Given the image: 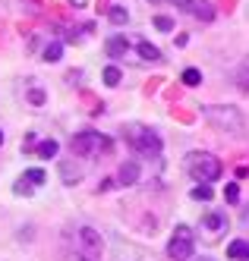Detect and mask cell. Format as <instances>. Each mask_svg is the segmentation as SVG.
<instances>
[{"label":"cell","mask_w":249,"mask_h":261,"mask_svg":"<svg viewBox=\"0 0 249 261\" xmlns=\"http://www.w3.org/2000/svg\"><path fill=\"white\" fill-rule=\"evenodd\" d=\"M70 4H73V7H85V4H88V0H70Z\"/></svg>","instance_id":"obj_27"},{"label":"cell","mask_w":249,"mask_h":261,"mask_svg":"<svg viewBox=\"0 0 249 261\" xmlns=\"http://www.w3.org/2000/svg\"><path fill=\"white\" fill-rule=\"evenodd\" d=\"M22 176H26V179H29L32 186H44V179H48V173H44V170H38V167H32V170H26Z\"/></svg>","instance_id":"obj_20"},{"label":"cell","mask_w":249,"mask_h":261,"mask_svg":"<svg viewBox=\"0 0 249 261\" xmlns=\"http://www.w3.org/2000/svg\"><path fill=\"white\" fill-rule=\"evenodd\" d=\"M227 258H234V261H249V242H246V239H234L231 246H227Z\"/></svg>","instance_id":"obj_11"},{"label":"cell","mask_w":249,"mask_h":261,"mask_svg":"<svg viewBox=\"0 0 249 261\" xmlns=\"http://www.w3.org/2000/svg\"><path fill=\"white\" fill-rule=\"evenodd\" d=\"M202 117L215 129H221V133H231V136L243 133V114L234 104H208V107H202Z\"/></svg>","instance_id":"obj_1"},{"label":"cell","mask_w":249,"mask_h":261,"mask_svg":"<svg viewBox=\"0 0 249 261\" xmlns=\"http://www.w3.org/2000/svg\"><path fill=\"white\" fill-rule=\"evenodd\" d=\"M174 4H180L189 16H196L199 22H212L215 19V7L208 4V0H174Z\"/></svg>","instance_id":"obj_7"},{"label":"cell","mask_w":249,"mask_h":261,"mask_svg":"<svg viewBox=\"0 0 249 261\" xmlns=\"http://www.w3.org/2000/svg\"><path fill=\"white\" fill-rule=\"evenodd\" d=\"M107 16H110V22H114V25H126V22H129L126 7H110V13H107Z\"/></svg>","instance_id":"obj_18"},{"label":"cell","mask_w":249,"mask_h":261,"mask_svg":"<svg viewBox=\"0 0 249 261\" xmlns=\"http://www.w3.org/2000/svg\"><path fill=\"white\" fill-rule=\"evenodd\" d=\"M0 145H4V133H0Z\"/></svg>","instance_id":"obj_29"},{"label":"cell","mask_w":249,"mask_h":261,"mask_svg":"<svg viewBox=\"0 0 249 261\" xmlns=\"http://www.w3.org/2000/svg\"><path fill=\"white\" fill-rule=\"evenodd\" d=\"M79 261H92V258H79Z\"/></svg>","instance_id":"obj_31"},{"label":"cell","mask_w":249,"mask_h":261,"mask_svg":"<svg viewBox=\"0 0 249 261\" xmlns=\"http://www.w3.org/2000/svg\"><path fill=\"white\" fill-rule=\"evenodd\" d=\"M193 252H196V236L189 227L180 223L174 230V236H170V242H167V255H170V261H186Z\"/></svg>","instance_id":"obj_5"},{"label":"cell","mask_w":249,"mask_h":261,"mask_svg":"<svg viewBox=\"0 0 249 261\" xmlns=\"http://www.w3.org/2000/svg\"><path fill=\"white\" fill-rule=\"evenodd\" d=\"M180 79H183V85H199V82H202V72H199L196 66H186Z\"/></svg>","instance_id":"obj_19"},{"label":"cell","mask_w":249,"mask_h":261,"mask_svg":"<svg viewBox=\"0 0 249 261\" xmlns=\"http://www.w3.org/2000/svg\"><path fill=\"white\" fill-rule=\"evenodd\" d=\"M79 242H82L85 258H92V261L101 258V252H104V239H101V233L95 230V227H79Z\"/></svg>","instance_id":"obj_6"},{"label":"cell","mask_w":249,"mask_h":261,"mask_svg":"<svg viewBox=\"0 0 249 261\" xmlns=\"http://www.w3.org/2000/svg\"><path fill=\"white\" fill-rule=\"evenodd\" d=\"M224 198H227V201H237V198H240V186H237V182H231V186L224 189Z\"/></svg>","instance_id":"obj_24"},{"label":"cell","mask_w":249,"mask_h":261,"mask_svg":"<svg viewBox=\"0 0 249 261\" xmlns=\"http://www.w3.org/2000/svg\"><path fill=\"white\" fill-rule=\"evenodd\" d=\"M57 151H60V145H57L54 139H48V142H41V145H38V158H44V161H51V158H57Z\"/></svg>","instance_id":"obj_14"},{"label":"cell","mask_w":249,"mask_h":261,"mask_svg":"<svg viewBox=\"0 0 249 261\" xmlns=\"http://www.w3.org/2000/svg\"><path fill=\"white\" fill-rule=\"evenodd\" d=\"M126 139L132 142V148L136 151H142L145 158H161V136L155 133L151 126H139V123H132V126H126Z\"/></svg>","instance_id":"obj_4"},{"label":"cell","mask_w":249,"mask_h":261,"mask_svg":"<svg viewBox=\"0 0 249 261\" xmlns=\"http://www.w3.org/2000/svg\"><path fill=\"white\" fill-rule=\"evenodd\" d=\"M41 57H44V63H57V60L63 57V44H60V41H54V44H48V47H44V54H41Z\"/></svg>","instance_id":"obj_15"},{"label":"cell","mask_w":249,"mask_h":261,"mask_svg":"<svg viewBox=\"0 0 249 261\" xmlns=\"http://www.w3.org/2000/svg\"><path fill=\"white\" fill-rule=\"evenodd\" d=\"M202 227H205L208 236H218V233L227 227V217H224L221 211H212V214H205V217H202Z\"/></svg>","instance_id":"obj_9"},{"label":"cell","mask_w":249,"mask_h":261,"mask_svg":"<svg viewBox=\"0 0 249 261\" xmlns=\"http://www.w3.org/2000/svg\"><path fill=\"white\" fill-rule=\"evenodd\" d=\"M199 261H212V258H199Z\"/></svg>","instance_id":"obj_30"},{"label":"cell","mask_w":249,"mask_h":261,"mask_svg":"<svg viewBox=\"0 0 249 261\" xmlns=\"http://www.w3.org/2000/svg\"><path fill=\"white\" fill-rule=\"evenodd\" d=\"M26 101H29L32 107H41V104H44L48 98H44V91H41V88H29V95H26Z\"/></svg>","instance_id":"obj_21"},{"label":"cell","mask_w":249,"mask_h":261,"mask_svg":"<svg viewBox=\"0 0 249 261\" xmlns=\"http://www.w3.org/2000/svg\"><path fill=\"white\" fill-rule=\"evenodd\" d=\"M189 198H193V201H212V186H208V182H199L196 189L189 192Z\"/></svg>","instance_id":"obj_16"},{"label":"cell","mask_w":249,"mask_h":261,"mask_svg":"<svg viewBox=\"0 0 249 261\" xmlns=\"http://www.w3.org/2000/svg\"><path fill=\"white\" fill-rule=\"evenodd\" d=\"M117 182H120V186H136V182H139V164H136V161H123V164H120Z\"/></svg>","instance_id":"obj_10"},{"label":"cell","mask_w":249,"mask_h":261,"mask_svg":"<svg viewBox=\"0 0 249 261\" xmlns=\"http://www.w3.org/2000/svg\"><path fill=\"white\" fill-rule=\"evenodd\" d=\"M32 189H35V186H32L29 179H19V182L13 186V192H16V195H32Z\"/></svg>","instance_id":"obj_22"},{"label":"cell","mask_w":249,"mask_h":261,"mask_svg":"<svg viewBox=\"0 0 249 261\" xmlns=\"http://www.w3.org/2000/svg\"><path fill=\"white\" fill-rule=\"evenodd\" d=\"M186 173L196 182H215L221 176V161L208 151H189L186 154Z\"/></svg>","instance_id":"obj_3"},{"label":"cell","mask_w":249,"mask_h":261,"mask_svg":"<svg viewBox=\"0 0 249 261\" xmlns=\"http://www.w3.org/2000/svg\"><path fill=\"white\" fill-rule=\"evenodd\" d=\"M148 4H174V0H148Z\"/></svg>","instance_id":"obj_28"},{"label":"cell","mask_w":249,"mask_h":261,"mask_svg":"<svg viewBox=\"0 0 249 261\" xmlns=\"http://www.w3.org/2000/svg\"><path fill=\"white\" fill-rule=\"evenodd\" d=\"M60 179H63L66 186H76V182L82 179L79 167H73V161H60Z\"/></svg>","instance_id":"obj_12"},{"label":"cell","mask_w":249,"mask_h":261,"mask_svg":"<svg viewBox=\"0 0 249 261\" xmlns=\"http://www.w3.org/2000/svg\"><path fill=\"white\" fill-rule=\"evenodd\" d=\"M155 29L158 32H170V29H174V19H167V16H155Z\"/></svg>","instance_id":"obj_23"},{"label":"cell","mask_w":249,"mask_h":261,"mask_svg":"<svg viewBox=\"0 0 249 261\" xmlns=\"http://www.w3.org/2000/svg\"><path fill=\"white\" fill-rule=\"evenodd\" d=\"M70 148H73V154H79V158H98V154H110L114 151V142L104 133L85 129V133H76L70 139Z\"/></svg>","instance_id":"obj_2"},{"label":"cell","mask_w":249,"mask_h":261,"mask_svg":"<svg viewBox=\"0 0 249 261\" xmlns=\"http://www.w3.org/2000/svg\"><path fill=\"white\" fill-rule=\"evenodd\" d=\"M136 47H139V57H142V60H151V63H161V50H158L155 44H151V41H139Z\"/></svg>","instance_id":"obj_13"},{"label":"cell","mask_w":249,"mask_h":261,"mask_svg":"<svg viewBox=\"0 0 249 261\" xmlns=\"http://www.w3.org/2000/svg\"><path fill=\"white\" fill-rule=\"evenodd\" d=\"M240 227H243V230H249V204L240 211Z\"/></svg>","instance_id":"obj_26"},{"label":"cell","mask_w":249,"mask_h":261,"mask_svg":"<svg viewBox=\"0 0 249 261\" xmlns=\"http://www.w3.org/2000/svg\"><path fill=\"white\" fill-rule=\"evenodd\" d=\"M129 38L126 35H110V38L104 41V50H107V57H114V60H120V57H126L129 54Z\"/></svg>","instance_id":"obj_8"},{"label":"cell","mask_w":249,"mask_h":261,"mask_svg":"<svg viewBox=\"0 0 249 261\" xmlns=\"http://www.w3.org/2000/svg\"><path fill=\"white\" fill-rule=\"evenodd\" d=\"M237 85H240L243 91H249V69H243L240 76H237Z\"/></svg>","instance_id":"obj_25"},{"label":"cell","mask_w":249,"mask_h":261,"mask_svg":"<svg viewBox=\"0 0 249 261\" xmlns=\"http://www.w3.org/2000/svg\"><path fill=\"white\" fill-rule=\"evenodd\" d=\"M101 79H104V85H110V88H114V85H120V79H123V72H120L117 66H107V69L101 72Z\"/></svg>","instance_id":"obj_17"}]
</instances>
